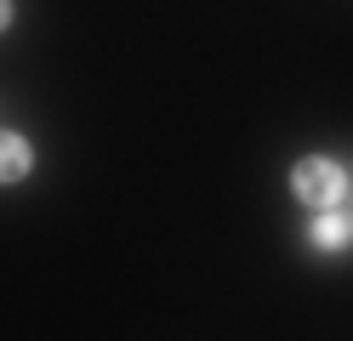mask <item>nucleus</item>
Instances as JSON below:
<instances>
[{
  "label": "nucleus",
  "instance_id": "nucleus-2",
  "mask_svg": "<svg viewBox=\"0 0 353 341\" xmlns=\"http://www.w3.org/2000/svg\"><path fill=\"white\" fill-rule=\"evenodd\" d=\"M307 245L319 250V256H336V250L353 245V216L342 211V205H325V211H314V222H307Z\"/></svg>",
  "mask_w": 353,
  "mask_h": 341
},
{
  "label": "nucleus",
  "instance_id": "nucleus-4",
  "mask_svg": "<svg viewBox=\"0 0 353 341\" xmlns=\"http://www.w3.org/2000/svg\"><path fill=\"white\" fill-rule=\"evenodd\" d=\"M12 29V0H0V34Z\"/></svg>",
  "mask_w": 353,
  "mask_h": 341
},
{
  "label": "nucleus",
  "instance_id": "nucleus-3",
  "mask_svg": "<svg viewBox=\"0 0 353 341\" xmlns=\"http://www.w3.org/2000/svg\"><path fill=\"white\" fill-rule=\"evenodd\" d=\"M34 171V148L23 131H0V182H23Z\"/></svg>",
  "mask_w": 353,
  "mask_h": 341
},
{
  "label": "nucleus",
  "instance_id": "nucleus-1",
  "mask_svg": "<svg viewBox=\"0 0 353 341\" xmlns=\"http://www.w3.org/2000/svg\"><path fill=\"white\" fill-rule=\"evenodd\" d=\"M291 194L307 205V211H325V205H342L347 176H342V165H336V159L307 154V159H296V165H291Z\"/></svg>",
  "mask_w": 353,
  "mask_h": 341
}]
</instances>
